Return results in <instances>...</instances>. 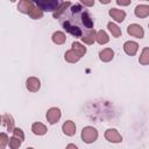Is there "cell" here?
I'll list each match as a JSON object with an SVG mask.
<instances>
[{
    "mask_svg": "<svg viewBox=\"0 0 149 149\" xmlns=\"http://www.w3.org/2000/svg\"><path fill=\"white\" fill-rule=\"evenodd\" d=\"M69 13H64L62 16L63 28L74 37H81L87 30L93 29L94 22L87 10H85L79 5H71V8H68ZM61 16V17H62ZM59 17V19H61Z\"/></svg>",
    "mask_w": 149,
    "mask_h": 149,
    "instance_id": "1",
    "label": "cell"
},
{
    "mask_svg": "<svg viewBox=\"0 0 149 149\" xmlns=\"http://www.w3.org/2000/svg\"><path fill=\"white\" fill-rule=\"evenodd\" d=\"M33 1L43 12H55L63 2L62 0H33Z\"/></svg>",
    "mask_w": 149,
    "mask_h": 149,
    "instance_id": "2",
    "label": "cell"
},
{
    "mask_svg": "<svg viewBox=\"0 0 149 149\" xmlns=\"http://www.w3.org/2000/svg\"><path fill=\"white\" fill-rule=\"evenodd\" d=\"M98 139V130L92 126H86L81 129V140L85 143H93Z\"/></svg>",
    "mask_w": 149,
    "mask_h": 149,
    "instance_id": "3",
    "label": "cell"
},
{
    "mask_svg": "<svg viewBox=\"0 0 149 149\" xmlns=\"http://www.w3.org/2000/svg\"><path fill=\"white\" fill-rule=\"evenodd\" d=\"M61 115H62V113H61V109L58 107H51V108L48 109V112L45 114V118H47V121L49 123L54 125V123H57L59 121Z\"/></svg>",
    "mask_w": 149,
    "mask_h": 149,
    "instance_id": "4",
    "label": "cell"
},
{
    "mask_svg": "<svg viewBox=\"0 0 149 149\" xmlns=\"http://www.w3.org/2000/svg\"><path fill=\"white\" fill-rule=\"evenodd\" d=\"M127 33L130 35V36H134L136 38H143L144 36V30L143 28L137 24V23H132L127 27Z\"/></svg>",
    "mask_w": 149,
    "mask_h": 149,
    "instance_id": "5",
    "label": "cell"
},
{
    "mask_svg": "<svg viewBox=\"0 0 149 149\" xmlns=\"http://www.w3.org/2000/svg\"><path fill=\"white\" fill-rule=\"evenodd\" d=\"M105 139L108 142H112V143H120L122 141V136L114 128H109V129H107L105 132Z\"/></svg>",
    "mask_w": 149,
    "mask_h": 149,
    "instance_id": "6",
    "label": "cell"
},
{
    "mask_svg": "<svg viewBox=\"0 0 149 149\" xmlns=\"http://www.w3.org/2000/svg\"><path fill=\"white\" fill-rule=\"evenodd\" d=\"M36 5L34 3L33 0H20L19 1V5H17V9H19V12L29 15V13L33 10V8Z\"/></svg>",
    "mask_w": 149,
    "mask_h": 149,
    "instance_id": "7",
    "label": "cell"
},
{
    "mask_svg": "<svg viewBox=\"0 0 149 149\" xmlns=\"http://www.w3.org/2000/svg\"><path fill=\"white\" fill-rule=\"evenodd\" d=\"M1 123H2V126L6 127L7 132L13 133V130L15 128V125H14L15 121H14V119H13V116L10 114H8V113L2 114V116H1Z\"/></svg>",
    "mask_w": 149,
    "mask_h": 149,
    "instance_id": "8",
    "label": "cell"
},
{
    "mask_svg": "<svg viewBox=\"0 0 149 149\" xmlns=\"http://www.w3.org/2000/svg\"><path fill=\"white\" fill-rule=\"evenodd\" d=\"M26 87H27L28 91H30L33 93L37 92L40 90V87H41V81L36 77H29L27 79V81H26Z\"/></svg>",
    "mask_w": 149,
    "mask_h": 149,
    "instance_id": "9",
    "label": "cell"
},
{
    "mask_svg": "<svg viewBox=\"0 0 149 149\" xmlns=\"http://www.w3.org/2000/svg\"><path fill=\"white\" fill-rule=\"evenodd\" d=\"M109 16L115 21V22H122L126 19V12L123 9H118V8H111L108 10Z\"/></svg>",
    "mask_w": 149,
    "mask_h": 149,
    "instance_id": "10",
    "label": "cell"
},
{
    "mask_svg": "<svg viewBox=\"0 0 149 149\" xmlns=\"http://www.w3.org/2000/svg\"><path fill=\"white\" fill-rule=\"evenodd\" d=\"M80 40L85 43V44H93L95 41H97V31L94 30V28L93 29H90V30H87L81 37H80Z\"/></svg>",
    "mask_w": 149,
    "mask_h": 149,
    "instance_id": "11",
    "label": "cell"
},
{
    "mask_svg": "<svg viewBox=\"0 0 149 149\" xmlns=\"http://www.w3.org/2000/svg\"><path fill=\"white\" fill-rule=\"evenodd\" d=\"M123 50L128 56H134L139 50V44L134 41H127L123 44Z\"/></svg>",
    "mask_w": 149,
    "mask_h": 149,
    "instance_id": "12",
    "label": "cell"
},
{
    "mask_svg": "<svg viewBox=\"0 0 149 149\" xmlns=\"http://www.w3.org/2000/svg\"><path fill=\"white\" fill-rule=\"evenodd\" d=\"M62 130L66 136H73L76 134V125H74V122L71 121V120L65 121L63 123V126H62Z\"/></svg>",
    "mask_w": 149,
    "mask_h": 149,
    "instance_id": "13",
    "label": "cell"
},
{
    "mask_svg": "<svg viewBox=\"0 0 149 149\" xmlns=\"http://www.w3.org/2000/svg\"><path fill=\"white\" fill-rule=\"evenodd\" d=\"M80 58H81V56H80L77 51H74L72 48H71L70 50L65 51V54H64V59H65L68 63H77Z\"/></svg>",
    "mask_w": 149,
    "mask_h": 149,
    "instance_id": "14",
    "label": "cell"
},
{
    "mask_svg": "<svg viewBox=\"0 0 149 149\" xmlns=\"http://www.w3.org/2000/svg\"><path fill=\"white\" fill-rule=\"evenodd\" d=\"M134 14H135V16H137L140 19H144V17L149 16V6L148 5H137L134 9Z\"/></svg>",
    "mask_w": 149,
    "mask_h": 149,
    "instance_id": "15",
    "label": "cell"
},
{
    "mask_svg": "<svg viewBox=\"0 0 149 149\" xmlns=\"http://www.w3.org/2000/svg\"><path fill=\"white\" fill-rule=\"evenodd\" d=\"M113 57H114V51L111 48H105L99 52V58L101 62L108 63L113 59Z\"/></svg>",
    "mask_w": 149,
    "mask_h": 149,
    "instance_id": "16",
    "label": "cell"
},
{
    "mask_svg": "<svg viewBox=\"0 0 149 149\" xmlns=\"http://www.w3.org/2000/svg\"><path fill=\"white\" fill-rule=\"evenodd\" d=\"M69 7H71V2H70V1H63V2L61 3V6H59L55 12H52L54 19H59V17L68 10Z\"/></svg>",
    "mask_w": 149,
    "mask_h": 149,
    "instance_id": "17",
    "label": "cell"
},
{
    "mask_svg": "<svg viewBox=\"0 0 149 149\" xmlns=\"http://www.w3.org/2000/svg\"><path fill=\"white\" fill-rule=\"evenodd\" d=\"M31 132H33L35 135L41 136V135L47 134L48 128H47V126L43 125L42 122H34V123L31 125Z\"/></svg>",
    "mask_w": 149,
    "mask_h": 149,
    "instance_id": "18",
    "label": "cell"
},
{
    "mask_svg": "<svg viewBox=\"0 0 149 149\" xmlns=\"http://www.w3.org/2000/svg\"><path fill=\"white\" fill-rule=\"evenodd\" d=\"M51 40H52V42H54L55 44H63V43H65V41H66V35H65L63 31L57 30V31H55V33L52 34Z\"/></svg>",
    "mask_w": 149,
    "mask_h": 149,
    "instance_id": "19",
    "label": "cell"
},
{
    "mask_svg": "<svg viewBox=\"0 0 149 149\" xmlns=\"http://www.w3.org/2000/svg\"><path fill=\"white\" fill-rule=\"evenodd\" d=\"M139 63L141 65H148L149 64V48L148 47L143 48V50L139 57Z\"/></svg>",
    "mask_w": 149,
    "mask_h": 149,
    "instance_id": "20",
    "label": "cell"
},
{
    "mask_svg": "<svg viewBox=\"0 0 149 149\" xmlns=\"http://www.w3.org/2000/svg\"><path fill=\"white\" fill-rule=\"evenodd\" d=\"M108 41H109V37H108V35H107V33L105 31V30H98L97 31V42L99 43V44H106V43H108Z\"/></svg>",
    "mask_w": 149,
    "mask_h": 149,
    "instance_id": "21",
    "label": "cell"
},
{
    "mask_svg": "<svg viewBox=\"0 0 149 149\" xmlns=\"http://www.w3.org/2000/svg\"><path fill=\"white\" fill-rule=\"evenodd\" d=\"M107 28H108V30L111 31L112 36H113V37H115V38L120 37V36H121V34H122V33H121V29H120L115 23H113V22H108Z\"/></svg>",
    "mask_w": 149,
    "mask_h": 149,
    "instance_id": "22",
    "label": "cell"
},
{
    "mask_svg": "<svg viewBox=\"0 0 149 149\" xmlns=\"http://www.w3.org/2000/svg\"><path fill=\"white\" fill-rule=\"evenodd\" d=\"M71 47H72V49H73L74 51H77L81 57L86 54V47H84V45H83L81 43H79V42H73Z\"/></svg>",
    "mask_w": 149,
    "mask_h": 149,
    "instance_id": "23",
    "label": "cell"
},
{
    "mask_svg": "<svg viewBox=\"0 0 149 149\" xmlns=\"http://www.w3.org/2000/svg\"><path fill=\"white\" fill-rule=\"evenodd\" d=\"M29 16H30L31 19H34V20L42 19V17H43V10L40 9L37 6H35V7L33 8V10L29 13Z\"/></svg>",
    "mask_w": 149,
    "mask_h": 149,
    "instance_id": "24",
    "label": "cell"
},
{
    "mask_svg": "<svg viewBox=\"0 0 149 149\" xmlns=\"http://www.w3.org/2000/svg\"><path fill=\"white\" fill-rule=\"evenodd\" d=\"M23 141L22 140H20L19 137H16V136H12L10 139H9V142H8V146H9V148L10 149H17L20 146H21V143H22Z\"/></svg>",
    "mask_w": 149,
    "mask_h": 149,
    "instance_id": "25",
    "label": "cell"
},
{
    "mask_svg": "<svg viewBox=\"0 0 149 149\" xmlns=\"http://www.w3.org/2000/svg\"><path fill=\"white\" fill-rule=\"evenodd\" d=\"M8 142H9L8 135L2 132V133L0 134V149H5V147L8 144Z\"/></svg>",
    "mask_w": 149,
    "mask_h": 149,
    "instance_id": "26",
    "label": "cell"
},
{
    "mask_svg": "<svg viewBox=\"0 0 149 149\" xmlns=\"http://www.w3.org/2000/svg\"><path fill=\"white\" fill-rule=\"evenodd\" d=\"M13 135L14 136H16V137H19L20 140H24V134H23V132H22V129L21 128H14V130H13Z\"/></svg>",
    "mask_w": 149,
    "mask_h": 149,
    "instance_id": "27",
    "label": "cell"
},
{
    "mask_svg": "<svg viewBox=\"0 0 149 149\" xmlns=\"http://www.w3.org/2000/svg\"><path fill=\"white\" fill-rule=\"evenodd\" d=\"M115 2H116L119 6H121V7H125V6H128V5H130L132 0H115Z\"/></svg>",
    "mask_w": 149,
    "mask_h": 149,
    "instance_id": "28",
    "label": "cell"
},
{
    "mask_svg": "<svg viewBox=\"0 0 149 149\" xmlns=\"http://www.w3.org/2000/svg\"><path fill=\"white\" fill-rule=\"evenodd\" d=\"M84 6H86V7H92V6H94V0H79Z\"/></svg>",
    "mask_w": 149,
    "mask_h": 149,
    "instance_id": "29",
    "label": "cell"
},
{
    "mask_svg": "<svg viewBox=\"0 0 149 149\" xmlns=\"http://www.w3.org/2000/svg\"><path fill=\"white\" fill-rule=\"evenodd\" d=\"M99 1H100V3H102V5H107V3L111 2V0H99Z\"/></svg>",
    "mask_w": 149,
    "mask_h": 149,
    "instance_id": "30",
    "label": "cell"
},
{
    "mask_svg": "<svg viewBox=\"0 0 149 149\" xmlns=\"http://www.w3.org/2000/svg\"><path fill=\"white\" fill-rule=\"evenodd\" d=\"M66 148H74V149H76V148H77V146H76V144L70 143V144H68V146H66Z\"/></svg>",
    "mask_w": 149,
    "mask_h": 149,
    "instance_id": "31",
    "label": "cell"
},
{
    "mask_svg": "<svg viewBox=\"0 0 149 149\" xmlns=\"http://www.w3.org/2000/svg\"><path fill=\"white\" fill-rule=\"evenodd\" d=\"M9 1H10V2H15L16 0H9Z\"/></svg>",
    "mask_w": 149,
    "mask_h": 149,
    "instance_id": "32",
    "label": "cell"
},
{
    "mask_svg": "<svg viewBox=\"0 0 149 149\" xmlns=\"http://www.w3.org/2000/svg\"><path fill=\"white\" fill-rule=\"evenodd\" d=\"M142 1H149V0H142Z\"/></svg>",
    "mask_w": 149,
    "mask_h": 149,
    "instance_id": "33",
    "label": "cell"
},
{
    "mask_svg": "<svg viewBox=\"0 0 149 149\" xmlns=\"http://www.w3.org/2000/svg\"><path fill=\"white\" fill-rule=\"evenodd\" d=\"M148 27H149V23H148Z\"/></svg>",
    "mask_w": 149,
    "mask_h": 149,
    "instance_id": "34",
    "label": "cell"
}]
</instances>
